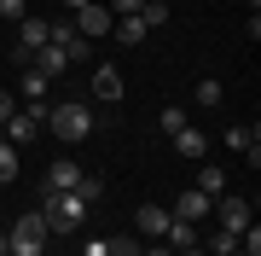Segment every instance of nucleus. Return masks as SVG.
<instances>
[{
	"mask_svg": "<svg viewBox=\"0 0 261 256\" xmlns=\"http://www.w3.org/2000/svg\"><path fill=\"white\" fill-rule=\"evenodd\" d=\"M47 128H53V134H58L64 146H75V140H87V134H93V111H87L82 99L47 105Z\"/></svg>",
	"mask_w": 261,
	"mask_h": 256,
	"instance_id": "1",
	"label": "nucleus"
},
{
	"mask_svg": "<svg viewBox=\"0 0 261 256\" xmlns=\"http://www.w3.org/2000/svg\"><path fill=\"white\" fill-rule=\"evenodd\" d=\"M6 256H47V216L41 210L18 216V227L6 233Z\"/></svg>",
	"mask_w": 261,
	"mask_h": 256,
	"instance_id": "2",
	"label": "nucleus"
},
{
	"mask_svg": "<svg viewBox=\"0 0 261 256\" xmlns=\"http://www.w3.org/2000/svg\"><path fill=\"white\" fill-rule=\"evenodd\" d=\"M41 216H47V233H70V227H82V221H87V204L75 198V192H47Z\"/></svg>",
	"mask_w": 261,
	"mask_h": 256,
	"instance_id": "3",
	"label": "nucleus"
},
{
	"mask_svg": "<svg viewBox=\"0 0 261 256\" xmlns=\"http://www.w3.org/2000/svg\"><path fill=\"white\" fill-rule=\"evenodd\" d=\"M41 128H47V99H29V111H12L0 134H6L12 146H29V140H35Z\"/></svg>",
	"mask_w": 261,
	"mask_h": 256,
	"instance_id": "4",
	"label": "nucleus"
},
{
	"mask_svg": "<svg viewBox=\"0 0 261 256\" xmlns=\"http://www.w3.org/2000/svg\"><path fill=\"white\" fill-rule=\"evenodd\" d=\"M47 41H53V24H47V18H18V47H12V64H29Z\"/></svg>",
	"mask_w": 261,
	"mask_h": 256,
	"instance_id": "5",
	"label": "nucleus"
},
{
	"mask_svg": "<svg viewBox=\"0 0 261 256\" xmlns=\"http://www.w3.org/2000/svg\"><path fill=\"white\" fill-rule=\"evenodd\" d=\"M70 29H75V35H87V41L111 35V6H99V0H87L82 12H70Z\"/></svg>",
	"mask_w": 261,
	"mask_h": 256,
	"instance_id": "6",
	"label": "nucleus"
},
{
	"mask_svg": "<svg viewBox=\"0 0 261 256\" xmlns=\"http://www.w3.org/2000/svg\"><path fill=\"white\" fill-rule=\"evenodd\" d=\"M215 221H221L226 233H244L250 227V198H232V192H221V198H215V210H209Z\"/></svg>",
	"mask_w": 261,
	"mask_h": 256,
	"instance_id": "7",
	"label": "nucleus"
},
{
	"mask_svg": "<svg viewBox=\"0 0 261 256\" xmlns=\"http://www.w3.org/2000/svg\"><path fill=\"white\" fill-rule=\"evenodd\" d=\"M168 210H157V204H140L134 210V239H151V245H163V233H168Z\"/></svg>",
	"mask_w": 261,
	"mask_h": 256,
	"instance_id": "8",
	"label": "nucleus"
},
{
	"mask_svg": "<svg viewBox=\"0 0 261 256\" xmlns=\"http://www.w3.org/2000/svg\"><path fill=\"white\" fill-rule=\"evenodd\" d=\"M53 47L64 53V64H87V58H93V41H87V35H75L70 24H58V29H53Z\"/></svg>",
	"mask_w": 261,
	"mask_h": 256,
	"instance_id": "9",
	"label": "nucleus"
},
{
	"mask_svg": "<svg viewBox=\"0 0 261 256\" xmlns=\"http://www.w3.org/2000/svg\"><path fill=\"white\" fill-rule=\"evenodd\" d=\"M209 210H215V198H203V192H180V198H174V210H168V216H174V221H209Z\"/></svg>",
	"mask_w": 261,
	"mask_h": 256,
	"instance_id": "10",
	"label": "nucleus"
},
{
	"mask_svg": "<svg viewBox=\"0 0 261 256\" xmlns=\"http://www.w3.org/2000/svg\"><path fill=\"white\" fill-rule=\"evenodd\" d=\"M93 99L99 105H116L122 99V70L116 64H93Z\"/></svg>",
	"mask_w": 261,
	"mask_h": 256,
	"instance_id": "11",
	"label": "nucleus"
},
{
	"mask_svg": "<svg viewBox=\"0 0 261 256\" xmlns=\"http://www.w3.org/2000/svg\"><path fill=\"white\" fill-rule=\"evenodd\" d=\"M75 180H82V163H70V157H58L53 169H47V192H70Z\"/></svg>",
	"mask_w": 261,
	"mask_h": 256,
	"instance_id": "12",
	"label": "nucleus"
},
{
	"mask_svg": "<svg viewBox=\"0 0 261 256\" xmlns=\"http://www.w3.org/2000/svg\"><path fill=\"white\" fill-rule=\"evenodd\" d=\"M174 152L203 163V152H209V134H203V128H180V134H174Z\"/></svg>",
	"mask_w": 261,
	"mask_h": 256,
	"instance_id": "13",
	"label": "nucleus"
},
{
	"mask_svg": "<svg viewBox=\"0 0 261 256\" xmlns=\"http://www.w3.org/2000/svg\"><path fill=\"white\" fill-rule=\"evenodd\" d=\"M47 82H53V76H47V70H35V58L18 64V87H23L29 99H47Z\"/></svg>",
	"mask_w": 261,
	"mask_h": 256,
	"instance_id": "14",
	"label": "nucleus"
},
{
	"mask_svg": "<svg viewBox=\"0 0 261 256\" xmlns=\"http://www.w3.org/2000/svg\"><path fill=\"white\" fill-rule=\"evenodd\" d=\"M163 245L174 250V256H180V250H192V245H197V221H168V233H163Z\"/></svg>",
	"mask_w": 261,
	"mask_h": 256,
	"instance_id": "15",
	"label": "nucleus"
},
{
	"mask_svg": "<svg viewBox=\"0 0 261 256\" xmlns=\"http://www.w3.org/2000/svg\"><path fill=\"white\" fill-rule=\"evenodd\" d=\"M226 146H232V152H244L250 163H261V134H255V128H226Z\"/></svg>",
	"mask_w": 261,
	"mask_h": 256,
	"instance_id": "16",
	"label": "nucleus"
},
{
	"mask_svg": "<svg viewBox=\"0 0 261 256\" xmlns=\"http://www.w3.org/2000/svg\"><path fill=\"white\" fill-rule=\"evenodd\" d=\"M111 35H116V41H122V47H140V41H145V35H151V29H145V24H140V12H134V18H116V24H111Z\"/></svg>",
	"mask_w": 261,
	"mask_h": 256,
	"instance_id": "17",
	"label": "nucleus"
},
{
	"mask_svg": "<svg viewBox=\"0 0 261 256\" xmlns=\"http://www.w3.org/2000/svg\"><path fill=\"white\" fill-rule=\"evenodd\" d=\"M70 192H75V198H82L87 210H93V204L105 198V180H99V175H87V169H82V180H75V187H70Z\"/></svg>",
	"mask_w": 261,
	"mask_h": 256,
	"instance_id": "18",
	"label": "nucleus"
},
{
	"mask_svg": "<svg viewBox=\"0 0 261 256\" xmlns=\"http://www.w3.org/2000/svg\"><path fill=\"white\" fill-rule=\"evenodd\" d=\"M197 192H203V198H221V192H226V175L215 169V163H203V175H197Z\"/></svg>",
	"mask_w": 261,
	"mask_h": 256,
	"instance_id": "19",
	"label": "nucleus"
},
{
	"mask_svg": "<svg viewBox=\"0 0 261 256\" xmlns=\"http://www.w3.org/2000/svg\"><path fill=\"white\" fill-rule=\"evenodd\" d=\"M35 70H47V76H64V70H70V64H64V53H58V47H53V41H47V47H41V53H35Z\"/></svg>",
	"mask_w": 261,
	"mask_h": 256,
	"instance_id": "20",
	"label": "nucleus"
},
{
	"mask_svg": "<svg viewBox=\"0 0 261 256\" xmlns=\"http://www.w3.org/2000/svg\"><path fill=\"white\" fill-rule=\"evenodd\" d=\"M0 180H18V146L0 134Z\"/></svg>",
	"mask_w": 261,
	"mask_h": 256,
	"instance_id": "21",
	"label": "nucleus"
},
{
	"mask_svg": "<svg viewBox=\"0 0 261 256\" xmlns=\"http://www.w3.org/2000/svg\"><path fill=\"white\" fill-rule=\"evenodd\" d=\"M140 24L145 29H163L168 24V6H163V0H145V6H140Z\"/></svg>",
	"mask_w": 261,
	"mask_h": 256,
	"instance_id": "22",
	"label": "nucleus"
},
{
	"mask_svg": "<svg viewBox=\"0 0 261 256\" xmlns=\"http://www.w3.org/2000/svg\"><path fill=\"white\" fill-rule=\"evenodd\" d=\"M140 250H145V245H140L134 233H128V239H105V256H140Z\"/></svg>",
	"mask_w": 261,
	"mask_h": 256,
	"instance_id": "23",
	"label": "nucleus"
},
{
	"mask_svg": "<svg viewBox=\"0 0 261 256\" xmlns=\"http://www.w3.org/2000/svg\"><path fill=\"white\" fill-rule=\"evenodd\" d=\"M221 99H226V94H221V82H209V76L197 82V105H203V111H215Z\"/></svg>",
	"mask_w": 261,
	"mask_h": 256,
	"instance_id": "24",
	"label": "nucleus"
},
{
	"mask_svg": "<svg viewBox=\"0 0 261 256\" xmlns=\"http://www.w3.org/2000/svg\"><path fill=\"white\" fill-rule=\"evenodd\" d=\"M232 250H238V233H226V227L209 233V256H232Z\"/></svg>",
	"mask_w": 261,
	"mask_h": 256,
	"instance_id": "25",
	"label": "nucleus"
},
{
	"mask_svg": "<svg viewBox=\"0 0 261 256\" xmlns=\"http://www.w3.org/2000/svg\"><path fill=\"white\" fill-rule=\"evenodd\" d=\"M157 123H163V134H180V128H186V111H180V105H163Z\"/></svg>",
	"mask_w": 261,
	"mask_h": 256,
	"instance_id": "26",
	"label": "nucleus"
},
{
	"mask_svg": "<svg viewBox=\"0 0 261 256\" xmlns=\"http://www.w3.org/2000/svg\"><path fill=\"white\" fill-rule=\"evenodd\" d=\"M0 18H12V24H18V18H29V12H23V0H0Z\"/></svg>",
	"mask_w": 261,
	"mask_h": 256,
	"instance_id": "27",
	"label": "nucleus"
},
{
	"mask_svg": "<svg viewBox=\"0 0 261 256\" xmlns=\"http://www.w3.org/2000/svg\"><path fill=\"white\" fill-rule=\"evenodd\" d=\"M140 6H145V0H111V12H116V18H134Z\"/></svg>",
	"mask_w": 261,
	"mask_h": 256,
	"instance_id": "28",
	"label": "nucleus"
},
{
	"mask_svg": "<svg viewBox=\"0 0 261 256\" xmlns=\"http://www.w3.org/2000/svg\"><path fill=\"white\" fill-rule=\"evenodd\" d=\"M12 111H18V105H12V94L0 87V128H6V117H12Z\"/></svg>",
	"mask_w": 261,
	"mask_h": 256,
	"instance_id": "29",
	"label": "nucleus"
},
{
	"mask_svg": "<svg viewBox=\"0 0 261 256\" xmlns=\"http://www.w3.org/2000/svg\"><path fill=\"white\" fill-rule=\"evenodd\" d=\"M140 256H174V250H168V245H151V250H140Z\"/></svg>",
	"mask_w": 261,
	"mask_h": 256,
	"instance_id": "30",
	"label": "nucleus"
},
{
	"mask_svg": "<svg viewBox=\"0 0 261 256\" xmlns=\"http://www.w3.org/2000/svg\"><path fill=\"white\" fill-rule=\"evenodd\" d=\"M58 6H64V12H82V6H87V0H58Z\"/></svg>",
	"mask_w": 261,
	"mask_h": 256,
	"instance_id": "31",
	"label": "nucleus"
},
{
	"mask_svg": "<svg viewBox=\"0 0 261 256\" xmlns=\"http://www.w3.org/2000/svg\"><path fill=\"white\" fill-rule=\"evenodd\" d=\"M0 256H6V233H0Z\"/></svg>",
	"mask_w": 261,
	"mask_h": 256,
	"instance_id": "32",
	"label": "nucleus"
},
{
	"mask_svg": "<svg viewBox=\"0 0 261 256\" xmlns=\"http://www.w3.org/2000/svg\"><path fill=\"white\" fill-rule=\"evenodd\" d=\"M232 256H244V250H232Z\"/></svg>",
	"mask_w": 261,
	"mask_h": 256,
	"instance_id": "33",
	"label": "nucleus"
}]
</instances>
